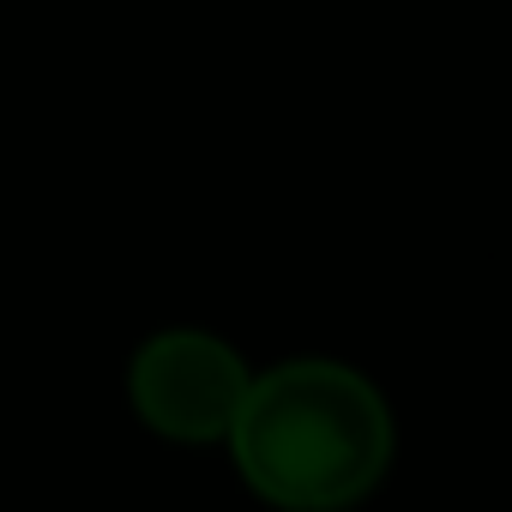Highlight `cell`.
<instances>
[{
  "mask_svg": "<svg viewBox=\"0 0 512 512\" xmlns=\"http://www.w3.org/2000/svg\"><path fill=\"white\" fill-rule=\"evenodd\" d=\"M392 410L344 362H284L260 374L229 428L241 482L284 512H344L392 470Z\"/></svg>",
  "mask_w": 512,
  "mask_h": 512,
  "instance_id": "1",
  "label": "cell"
},
{
  "mask_svg": "<svg viewBox=\"0 0 512 512\" xmlns=\"http://www.w3.org/2000/svg\"><path fill=\"white\" fill-rule=\"evenodd\" d=\"M247 386H253L247 362L211 332H157L127 368L133 410L163 440H181V446L229 440Z\"/></svg>",
  "mask_w": 512,
  "mask_h": 512,
  "instance_id": "2",
  "label": "cell"
}]
</instances>
